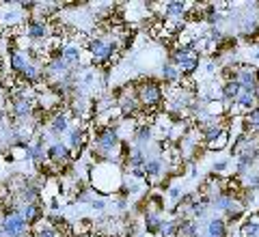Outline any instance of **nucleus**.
I'll use <instances>...</instances> for the list:
<instances>
[{
    "label": "nucleus",
    "mask_w": 259,
    "mask_h": 237,
    "mask_svg": "<svg viewBox=\"0 0 259 237\" xmlns=\"http://www.w3.org/2000/svg\"><path fill=\"white\" fill-rule=\"evenodd\" d=\"M123 168L117 162H97L89 166V183L97 194H117L119 187L123 185Z\"/></svg>",
    "instance_id": "1"
},
{
    "label": "nucleus",
    "mask_w": 259,
    "mask_h": 237,
    "mask_svg": "<svg viewBox=\"0 0 259 237\" xmlns=\"http://www.w3.org/2000/svg\"><path fill=\"white\" fill-rule=\"evenodd\" d=\"M143 218H145V231H147V235H156L158 237L162 224H164V218H162L158 211H147Z\"/></svg>",
    "instance_id": "14"
},
{
    "label": "nucleus",
    "mask_w": 259,
    "mask_h": 237,
    "mask_svg": "<svg viewBox=\"0 0 259 237\" xmlns=\"http://www.w3.org/2000/svg\"><path fill=\"white\" fill-rule=\"evenodd\" d=\"M177 224H180V218L164 220V224H162L158 237H175V235H177Z\"/></svg>",
    "instance_id": "20"
},
{
    "label": "nucleus",
    "mask_w": 259,
    "mask_h": 237,
    "mask_svg": "<svg viewBox=\"0 0 259 237\" xmlns=\"http://www.w3.org/2000/svg\"><path fill=\"white\" fill-rule=\"evenodd\" d=\"M240 237H259V226L244 220V222L240 224Z\"/></svg>",
    "instance_id": "21"
},
{
    "label": "nucleus",
    "mask_w": 259,
    "mask_h": 237,
    "mask_svg": "<svg viewBox=\"0 0 259 237\" xmlns=\"http://www.w3.org/2000/svg\"><path fill=\"white\" fill-rule=\"evenodd\" d=\"M229 145H231V132L229 129H225V132L216 138L214 143H207L205 147H207V151H225V149H229Z\"/></svg>",
    "instance_id": "17"
},
{
    "label": "nucleus",
    "mask_w": 259,
    "mask_h": 237,
    "mask_svg": "<svg viewBox=\"0 0 259 237\" xmlns=\"http://www.w3.org/2000/svg\"><path fill=\"white\" fill-rule=\"evenodd\" d=\"M175 237H199V222L197 220H180Z\"/></svg>",
    "instance_id": "15"
},
{
    "label": "nucleus",
    "mask_w": 259,
    "mask_h": 237,
    "mask_svg": "<svg viewBox=\"0 0 259 237\" xmlns=\"http://www.w3.org/2000/svg\"><path fill=\"white\" fill-rule=\"evenodd\" d=\"M227 166H229V162H227V160H218V162H214V173H216V175H221L223 170H227Z\"/></svg>",
    "instance_id": "23"
},
{
    "label": "nucleus",
    "mask_w": 259,
    "mask_h": 237,
    "mask_svg": "<svg viewBox=\"0 0 259 237\" xmlns=\"http://www.w3.org/2000/svg\"><path fill=\"white\" fill-rule=\"evenodd\" d=\"M255 59H259V52H255Z\"/></svg>",
    "instance_id": "26"
},
{
    "label": "nucleus",
    "mask_w": 259,
    "mask_h": 237,
    "mask_svg": "<svg viewBox=\"0 0 259 237\" xmlns=\"http://www.w3.org/2000/svg\"><path fill=\"white\" fill-rule=\"evenodd\" d=\"M143 170H145V181H147V179H158L166 170V164L160 155H156V158H149L147 162H145Z\"/></svg>",
    "instance_id": "11"
},
{
    "label": "nucleus",
    "mask_w": 259,
    "mask_h": 237,
    "mask_svg": "<svg viewBox=\"0 0 259 237\" xmlns=\"http://www.w3.org/2000/svg\"><path fill=\"white\" fill-rule=\"evenodd\" d=\"M255 97H257V104H259V84H257V88H255Z\"/></svg>",
    "instance_id": "24"
},
{
    "label": "nucleus",
    "mask_w": 259,
    "mask_h": 237,
    "mask_svg": "<svg viewBox=\"0 0 259 237\" xmlns=\"http://www.w3.org/2000/svg\"><path fill=\"white\" fill-rule=\"evenodd\" d=\"M166 61H171L177 69H180L182 78H190L201 65V56L192 50V48H173L168 52Z\"/></svg>",
    "instance_id": "3"
},
{
    "label": "nucleus",
    "mask_w": 259,
    "mask_h": 237,
    "mask_svg": "<svg viewBox=\"0 0 259 237\" xmlns=\"http://www.w3.org/2000/svg\"><path fill=\"white\" fill-rule=\"evenodd\" d=\"M0 222H3V226H5L7 237H28L32 233L30 224L20 214H5Z\"/></svg>",
    "instance_id": "6"
},
{
    "label": "nucleus",
    "mask_w": 259,
    "mask_h": 237,
    "mask_svg": "<svg viewBox=\"0 0 259 237\" xmlns=\"http://www.w3.org/2000/svg\"><path fill=\"white\" fill-rule=\"evenodd\" d=\"M240 181H242V190L255 192L259 187V170H248L246 175L240 177Z\"/></svg>",
    "instance_id": "18"
},
{
    "label": "nucleus",
    "mask_w": 259,
    "mask_h": 237,
    "mask_svg": "<svg viewBox=\"0 0 259 237\" xmlns=\"http://www.w3.org/2000/svg\"><path fill=\"white\" fill-rule=\"evenodd\" d=\"M24 35L30 39V43H44L54 35V30L52 24L44 18H28L24 24Z\"/></svg>",
    "instance_id": "4"
},
{
    "label": "nucleus",
    "mask_w": 259,
    "mask_h": 237,
    "mask_svg": "<svg viewBox=\"0 0 259 237\" xmlns=\"http://www.w3.org/2000/svg\"><path fill=\"white\" fill-rule=\"evenodd\" d=\"M192 3H184V0H166V18L164 20H175V22H186L188 20V11H190ZM162 20V22H164Z\"/></svg>",
    "instance_id": "9"
},
{
    "label": "nucleus",
    "mask_w": 259,
    "mask_h": 237,
    "mask_svg": "<svg viewBox=\"0 0 259 237\" xmlns=\"http://www.w3.org/2000/svg\"><path fill=\"white\" fill-rule=\"evenodd\" d=\"M136 84V97L143 106V110L158 112V108L164 102V84L158 82L156 78H141Z\"/></svg>",
    "instance_id": "2"
},
{
    "label": "nucleus",
    "mask_w": 259,
    "mask_h": 237,
    "mask_svg": "<svg viewBox=\"0 0 259 237\" xmlns=\"http://www.w3.org/2000/svg\"><path fill=\"white\" fill-rule=\"evenodd\" d=\"M71 127V114L69 110H56L50 114V121H48V132H50L54 138H59L63 134H67Z\"/></svg>",
    "instance_id": "7"
},
{
    "label": "nucleus",
    "mask_w": 259,
    "mask_h": 237,
    "mask_svg": "<svg viewBox=\"0 0 259 237\" xmlns=\"http://www.w3.org/2000/svg\"><path fill=\"white\" fill-rule=\"evenodd\" d=\"M257 84H259V67H257Z\"/></svg>",
    "instance_id": "25"
},
{
    "label": "nucleus",
    "mask_w": 259,
    "mask_h": 237,
    "mask_svg": "<svg viewBox=\"0 0 259 237\" xmlns=\"http://www.w3.org/2000/svg\"><path fill=\"white\" fill-rule=\"evenodd\" d=\"M242 93V88H240V84L236 82V80H231V82H225L223 86H221V100L223 102H236L238 100V95Z\"/></svg>",
    "instance_id": "16"
},
{
    "label": "nucleus",
    "mask_w": 259,
    "mask_h": 237,
    "mask_svg": "<svg viewBox=\"0 0 259 237\" xmlns=\"http://www.w3.org/2000/svg\"><path fill=\"white\" fill-rule=\"evenodd\" d=\"M160 73H162V84H164V86H177L182 82V73H180V69H177L171 61L162 63Z\"/></svg>",
    "instance_id": "10"
},
{
    "label": "nucleus",
    "mask_w": 259,
    "mask_h": 237,
    "mask_svg": "<svg viewBox=\"0 0 259 237\" xmlns=\"http://www.w3.org/2000/svg\"><path fill=\"white\" fill-rule=\"evenodd\" d=\"M203 237H229V226H227L223 218H209L205 222Z\"/></svg>",
    "instance_id": "12"
},
{
    "label": "nucleus",
    "mask_w": 259,
    "mask_h": 237,
    "mask_svg": "<svg viewBox=\"0 0 259 237\" xmlns=\"http://www.w3.org/2000/svg\"><path fill=\"white\" fill-rule=\"evenodd\" d=\"M48 162L54 164L56 168H61V173L67 170V166L71 164V149L61 140H54L48 147Z\"/></svg>",
    "instance_id": "5"
},
{
    "label": "nucleus",
    "mask_w": 259,
    "mask_h": 237,
    "mask_svg": "<svg viewBox=\"0 0 259 237\" xmlns=\"http://www.w3.org/2000/svg\"><path fill=\"white\" fill-rule=\"evenodd\" d=\"M89 205H91V209H93V211H104V209H106V201L100 199V196H97V199L93 196V201L89 203Z\"/></svg>",
    "instance_id": "22"
},
{
    "label": "nucleus",
    "mask_w": 259,
    "mask_h": 237,
    "mask_svg": "<svg viewBox=\"0 0 259 237\" xmlns=\"http://www.w3.org/2000/svg\"><path fill=\"white\" fill-rule=\"evenodd\" d=\"M11 162H22V160H28V147L26 145H13L9 147V151L5 153Z\"/></svg>",
    "instance_id": "19"
},
{
    "label": "nucleus",
    "mask_w": 259,
    "mask_h": 237,
    "mask_svg": "<svg viewBox=\"0 0 259 237\" xmlns=\"http://www.w3.org/2000/svg\"><path fill=\"white\" fill-rule=\"evenodd\" d=\"M22 218L26 220L30 224V228L39 224L41 220H46V214H44V205H22Z\"/></svg>",
    "instance_id": "13"
},
{
    "label": "nucleus",
    "mask_w": 259,
    "mask_h": 237,
    "mask_svg": "<svg viewBox=\"0 0 259 237\" xmlns=\"http://www.w3.org/2000/svg\"><path fill=\"white\" fill-rule=\"evenodd\" d=\"M0 37H3V28H0Z\"/></svg>",
    "instance_id": "27"
},
{
    "label": "nucleus",
    "mask_w": 259,
    "mask_h": 237,
    "mask_svg": "<svg viewBox=\"0 0 259 237\" xmlns=\"http://www.w3.org/2000/svg\"><path fill=\"white\" fill-rule=\"evenodd\" d=\"M7 61H9L11 73H15V76H20L24 69L30 67V65L35 63V59H32L30 52H22V50H15V48H11V50L7 52Z\"/></svg>",
    "instance_id": "8"
}]
</instances>
